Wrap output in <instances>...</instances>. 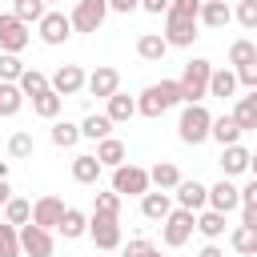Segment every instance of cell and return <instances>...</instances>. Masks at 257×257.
<instances>
[{
	"label": "cell",
	"instance_id": "1",
	"mask_svg": "<svg viewBox=\"0 0 257 257\" xmlns=\"http://www.w3.org/2000/svg\"><path fill=\"white\" fill-rule=\"evenodd\" d=\"M209 76H213V64L205 56H193L181 76H177V88H181V104H201L209 96Z\"/></svg>",
	"mask_w": 257,
	"mask_h": 257
},
{
	"label": "cell",
	"instance_id": "2",
	"mask_svg": "<svg viewBox=\"0 0 257 257\" xmlns=\"http://www.w3.org/2000/svg\"><path fill=\"white\" fill-rule=\"evenodd\" d=\"M173 104H181V88H177V80H157V84H149V88L137 96V116L157 120V116H165Z\"/></svg>",
	"mask_w": 257,
	"mask_h": 257
},
{
	"label": "cell",
	"instance_id": "3",
	"mask_svg": "<svg viewBox=\"0 0 257 257\" xmlns=\"http://www.w3.org/2000/svg\"><path fill=\"white\" fill-rule=\"evenodd\" d=\"M209 128H213V112L205 104H185L181 108V120H177V137L185 145H201L209 141Z\"/></svg>",
	"mask_w": 257,
	"mask_h": 257
},
{
	"label": "cell",
	"instance_id": "4",
	"mask_svg": "<svg viewBox=\"0 0 257 257\" xmlns=\"http://www.w3.org/2000/svg\"><path fill=\"white\" fill-rule=\"evenodd\" d=\"M193 233H197V213H189V209H173V213L161 221V241H165L169 249H181Z\"/></svg>",
	"mask_w": 257,
	"mask_h": 257
},
{
	"label": "cell",
	"instance_id": "5",
	"mask_svg": "<svg viewBox=\"0 0 257 257\" xmlns=\"http://www.w3.org/2000/svg\"><path fill=\"white\" fill-rule=\"evenodd\" d=\"M153 185H149V169H141V165H120V169H112V193H120V197H145Z\"/></svg>",
	"mask_w": 257,
	"mask_h": 257
},
{
	"label": "cell",
	"instance_id": "6",
	"mask_svg": "<svg viewBox=\"0 0 257 257\" xmlns=\"http://www.w3.org/2000/svg\"><path fill=\"white\" fill-rule=\"evenodd\" d=\"M108 16V0H76V8L68 12V24L72 32H100Z\"/></svg>",
	"mask_w": 257,
	"mask_h": 257
},
{
	"label": "cell",
	"instance_id": "7",
	"mask_svg": "<svg viewBox=\"0 0 257 257\" xmlns=\"http://www.w3.org/2000/svg\"><path fill=\"white\" fill-rule=\"evenodd\" d=\"M197 28H201V24H197L193 16L165 12V32H161V36H165V44H169V48H193V40L201 36Z\"/></svg>",
	"mask_w": 257,
	"mask_h": 257
},
{
	"label": "cell",
	"instance_id": "8",
	"mask_svg": "<svg viewBox=\"0 0 257 257\" xmlns=\"http://www.w3.org/2000/svg\"><path fill=\"white\" fill-rule=\"evenodd\" d=\"M88 237L96 241V249H120V245H124V233H120V217H104V213H92V217H88Z\"/></svg>",
	"mask_w": 257,
	"mask_h": 257
},
{
	"label": "cell",
	"instance_id": "9",
	"mask_svg": "<svg viewBox=\"0 0 257 257\" xmlns=\"http://www.w3.org/2000/svg\"><path fill=\"white\" fill-rule=\"evenodd\" d=\"M28 40H32L28 24H20L12 12H0V52H12V56H20V52L28 48Z\"/></svg>",
	"mask_w": 257,
	"mask_h": 257
},
{
	"label": "cell",
	"instance_id": "10",
	"mask_svg": "<svg viewBox=\"0 0 257 257\" xmlns=\"http://www.w3.org/2000/svg\"><path fill=\"white\" fill-rule=\"evenodd\" d=\"M52 249H56V241H52V233L48 229H40V225H20V253L24 257H52Z\"/></svg>",
	"mask_w": 257,
	"mask_h": 257
},
{
	"label": "cell",
	"instance_id": "11",
	"mask_svg": "<svg viewBox=\"0 0 257 257\" xmlns=\"http://www.w3.org/2000/svg\"><path fill=\"white\" fill-rule=\"evenodd\" d=\"M64 209H68V205H64L56 193H44V197H36V201H32V225H40V229H48V233H52V229L60 225Z\"/></svg>",
	"mask_w": 257,
	"mask_h": 257
},
{
	"label": "cell",
	"instance_id": "12",
	"mask_svg": "<svg viewBox=\"0 0 257 257\" xmlns=\"http://www.w3.org/2000/svg\"><path fill=\"white\" fill-rule=\"evenodd\" d=\"M36 36H40L48 48H56V44H64V40L72 36V24H68L64 12H44L40 24H36Z\"/></svg>",
	"mask_w": 257,
	"mask_h": 257
},
{
	"label": "cell",
	"instance_id": "13",
	"mask_svg": "<svg viewBox=\"0 0 257 257\" xmlns=\"http://www.w3.org/2000/svg\"><path fill=\"white\" fill-rule=\"evenodd\" d=\"M84 80H88V76H84L80 64H60V68L48 76V88H52L56 96H76V92L84 88Z\"/></svg>",
	"mask_w": 257,
	"mask_h": 257
},
{
	"label": "cell",
	"instance_id": "14",
	"mask_svg": "<svg viewBox=\"0 0 257 257\" xmlns=\"http://www.w3.org/2000/svg\"><path fill=\"white\" fill-rule=\"evenodd\" d=\"M173 201H177V209L201 213V209H209V185H201V181H181V185L173 189Z\"/></svg>",
	"mask_w": 257,
	"mask_h": 257
},
{
	"label": "cell",
	"instance_id": "15",
	"mask_svg": "<svg viewBox=\"0 0 257 257\" xmlns=\"http://www.w3.org/2000/svg\"><path fill=\"white\" fill-rule=\"evenodd\" d=\"M84 88L92 92V96H112V92H120V72L112 68V64H96L92 72H88V80H84Z\"/></svg>",
	"mask_w": 257,
	"mask_h": 257
},
{
	"label": "cell",
	"instance_id": "16",
	"mask_svg": "<svg viewBox=\"0 0 257 257\" xmlns=\"http://www.w3.org/2000/svg\"><path fill=\"white\" fill-rule=\"evenodd\" d=\"M209 209H217V213H233V209H241V189L233 185V181H217V185H209Z\"/></svg>",
	"mask_w": 257,
	"mask_h": 257
},
{
	"label": "cell",
	"instance_id": "17",
	"mask_svg": "<svg viewBox=\"0 0 257 257\" xmlns=\"http://www.w3.org/2000/svg\"><path fill=\"white\" fill-rule=\"evenodd\" d=\"M173 209H177V205H173V193H165V189H149V193L141 197V213H145L149 221H165Z\"/></svg>",
	"mask_w": 257,
	"mask_h": 257
},
{
	"label": "cell",
	"instance_id": "18",
	"mask_svg": "<svg viewBox=\"0 0 257 257\" xmlns=\"http://www.w3.org/2000/svg\"><path fill=\"white\" fill-rule=\"evenodd\" d=\"M100 173H104V165L96 161V153H80V157H72V181H76V185H96Z\"/></svg>",
	"mask_w": 257,
	"mask_h": 257
},
{
	"label": "cell",
	"instance_id": "19",
	"mask_svg": "<svg viewBox=\"0 0 257 257\" xmlns=\"http://www.w3.org/2000/svg\"><path fill=\"white\" fill-rule=\"evenodd\" d=\"M233 120H237V128L241 133H253L257 128V88L253 92H245V96H237V104H233V112H229Z\"/></svg>",
	"mask_w": 257,
	"mask_h": 257
},
{
	"label": "cell",
	"instance_id": "20",
	"mask_svg": "<svg viewBox=\"0 0 257 257\" xmlns=\"http://www.w3.org/2000/svg\"><path fill=\"white\" fill-rule=\"evenodd\" d=\"M229 20H233V8L225 0H205L197 12V24H205V28H225Z\"/></svg>",
	"mask_w": 257,
	"mask_h": 257
},
{
	"label": "cell",
	"instance_id": "21",
	"mask_svg": "<svg viewBox=\"0 0 257 257\" xmlns=\"http://www.w3.org/2000/svg\"><path fill=\"white\" fill-rule=\"evenodd\" d=\"M181 181H185V177H181V169H177L173 161H157V165L149 169V185H157V189H165V193H173Z\"/></svg>",
	"mask_w": 257,
	"mask_h": 257
},
{
	"label": "cell",
	"instance_id": "22",
	"mask_svg": "<svg viewBox=\"0 0 257 257\" xmlns=\"http://www.w3.org/2000/svg\"><path fill=\"white\" fill-rule=\"evenodd\" d=\"M56 233L64 237V241H76V237H88V217L80 213V209H64V217H60V225H56Z\"/></svg>",
	"mask_w": 257,
	"mask_h": 257
},
{
	"label": "cell",
	"instance_id": "23",
	"mask_svg": "<svg viewBox=\"0 0 257 257\" xmlns=\"http://www.w3.org/2000/svg\"><path fill=\"white\" fill-rule=\"evenodd\" d=\"M237 72L233 68H213V76H209V96H217V100H225V96H237Z\"/></svg>",
	"mask_w": 257,
	"mask_h": 257
},
{
	"label": "cell",
	"instance_id": "24",
	"mask_svg": "<svg viewBox=\"0 0 257 257\" xmlns=\"http://www.w3.org/2000/svg\"><path fill=\"white\" fill-rule=\"evenodd\" d=\"M104 116H108L112 124H124V120H133V116H137V96L112 92V96H108V108H104Z\"/></svg>",
	"mask_w": 257,
	"mask_h": 257
},
{
	"label": "cell",
	"instance_id": "25",
	"mask_svg": "<svg viewBox=\"0 0 257 257\" xmlns=\"http://www.w3.org/2000/svg\"><path fill=\"white\" fill-rule=\"evenodd\" d=\"M209 137L221 145V149H229V145H241V128H237V120L225 112V116H213V128H209Z\"/></svg>",
	"mask_w": 257,
	"mask_h": 257
},
{
	"label": "cell",
	"instance_id": "26",
	"mask_svg": "<svg viewBox=\"0 0 257 257\" xmlns=\"http://www.w3.org/2000/svg\"><path fill=\"white\" fill-rule=\"evenodd\" d=\"M124 141H116V137H104V141H96V161L104 165V169H120L124 165Z\"/></svg>",
	"mask_w": 257,
	"mask_h": 257
},
{
	"label": "cell",
	"instance_id": "27",
	"mask_svg": "<svg viewBox=\"0 0 257 257\" xmlns=\"http://www.w3.org/2000/svg\"><path fill=\"white\" fill-rule=\"evenodd\" d=\"M221 169H225V177H241V173H249V149H245V145H229V149H221Z\"/></svg>",
	"mask_w": 257,
	"mask_h": 257
},
{
	"label": "cell",
	"instance_id": "28",
	"mask_svg": "<svg viewBox=\"0 0 257 257\" xmlns=\"http://www.w3.org/2000/svg\"><path fill=\"white\" fill-rule=\"evenodd\" d=\"M165 52H169V44H165L161 32H141L137 36V56L141 60H165Z\"/></svg>",
	"mask_w": 257,
	"mask_h": 257
},
{
	"label": "cell",
	"instance_id": "29",
	"mask_svg": "<svg viewBox=\"0 0 257 257\" xmlns=\"http://www.w3.org/2000/svg\"><path fill=\"white\" fill-rule=\"evenodd\" d=\"M197 233H201L205 241L225 237V213H217V209H201V213H197Z\"/></svg>",
	"mask_w": 257,
	"mask_h": 257
},
{
	"label": "cell",
	"instance_id": "30",
	"mask_svg": "<svg viewBox=\"0 0 257 257\" xmlns=\"http://www.w3.org/2000/svg\"><path fill=\"white\" fill-rule=\"evenodd\" d=\"M80 137H88V141H104V137H112V120H108L104 112H88V116L80 120Z\"/></svg>",
	"mask_w": 257,
	"mask_h": 257
},
{
	"label": "cell",
	"instance_id": "31",
	"mask_svg": "<svg viewBox=\"0 0 257 257\" xmlns=\"http://www.w3.org/2000/svg\"><path fill=\"white\" fill-rule=\"evenodd\" d=\"M60 104H64V96H56L52 88H44L40 96H32V112L44 116V120H56L60 116Z\"/></svg>",
	"mask_w": 257,
	"mask_h": 257
},
{
	"label": "cell",
	"instance_id": "32",
	"mask_svg": "<svg viewBox=\"0 0 257 257\" xmlns=\"http://www.w3.org/2000/svg\"><path fill=\"white\" fill-rule=\"evenodd\" d=\"M44 12H48L44 0H12V16H16L20 24H40Z\"/></svg>",
	"mask_w": 257,
	"mask_h": 257
},
{
	"label": "cell",
	"instance_id": "33",
	"mask_svg": "<svg viewBox=\"0 0 257 257\" xmlns=\"http://www.w3.org/2000/svg\"><path fill=\"white\" fill-rule=\"evenodd\" d=\"M229 245H233V253H241V257H253V253H257V229H245V225H237V229L229 233Z\"/></svg>",
	"mask_w": 257,
	"mask_h": 257
},
{
	"label": "cell",
	"instance_id": "34",
	"mask_svg": "<svg viewBox=\"0 0 257 257\" xmlns=\"http://www.w3.org/2000/svg\"><path fill=\"white\" fill-rule=\"evenodd\" d=\"M20 108H24L20 84H4V80H0V116H16Z\"/></svg>",
	"mask_w": 257,
	"mask_h": 257
},
{
	"label": "cell",
	"instance_id": "35",
	"mask_svg": "<svg viewBox=\"0 0 257 257\" xmlns=\"http://www.w3.org/2000/svg\"><path fill=\"white\" fill-rule=\"evenodd\" d=\"M80 141V124H72V120H52V145L56 149H72Z\"/></svg>",
	"mask_w": 257,
	"mask_h": 257
},
{
	"label": "cell",
	"instance_id": "36",
	"mask_svg": "<svg viewBox=\"0 0 257 257\" xmlns=\"http://www.w3.org/2000/svg\"><path fill=\"white\" fill-rule=\"evenodd\" d=\"M4 221H8V225H16V229H20V225H28V221H32V201L12 197V201L4 205Z\"/></svg>",
	"mask_w": 257,
	"mask_h": 257
},
{
	"label": "cell",
	"instance_id": "37",
	"mask_svg": "<svg viewBox=\"0 0 257 257\" xmlns=\"http://www.w3.org/2000/svg\"><path fill=\"white\" fill-rule=\"evenodd\" d=\"M16 84H20V92H24V96H40V92L48 88V76H44L40 68H24Z\"/></svg>",
	"mask_w": 257,
	"mask_h": 257
},
{
	"label": "cell",
	"instance_id": "38",
	"mask_svg": "<svg viewBox=\"0 0 257 257\" xmlns=\"http://www.w3.org/2000/svg\"><path fill=\"white\" fill-rule=\"evenodd\" d=\"M0 257H20V229L0 221Z\"/></svg>",
	"mask_w": 257,
	"mask_h": 257
},
{
	"label": "cell",
	"instance_id": "39",
	"mask_svg": "<svg viewBox=\"0 0 257 257\" xmlns=\"http://www.w3.org/2000/svg\"><path fill=\"white\" fill-rule=\"evenodd\" d=\"M249 60H257V44H253V40H233V48H229V64L241 68V64H249Z\"/></svg>",
	"mask_w": 257,
	"mask_h": 257
},
{
	"label": "cell",
	"instance_id": "40",
	"mask_svg": "<svg viewBox=\"0 0 257 257\" xmlns=\"http://www.w3.org/2000/svg\"><path fill=\"white\" fill-rule=\"evenodd\" d=\"M20 72H24V60L12 56V52H0V80H4V84H16Z\"/></svg>",
	"mask_w": 257,
	"mask_h": 257
},
{
	"label": "cell",
	"instance_id": "41",
	"mask_svg": "<svg viewBox=\"0 0 257 257\" xmlns=\"http://www.w3.org/2000/svg\"><path fill=\"white\" fill-rule=\"evenodd\" d=\"M233 20L241 24V28H257V0H237V8H233Z\"/></svg>",
	"mask_w": 257,
	"mask_h": 257
},
{
	"label": "cell",
	"instance_id": "42",
	"mask_svg": "<svg viewBox=\"0 0 257 257\" xmlns=\"http://www.w3.org/2000/svg\"><path fill=\"white\" fill-rule=\"evenodd\" d=\"M32 149H36V145H32L28 133H12V137H8V157L24 161V157H32Z\"/></svg>",
	"mask_w": 257,
	"mask_h": 257
},
{
	"label": "cell",
	"instance_id": "43",
	"mask_svg": "<svg viewBox=\"0 0 257 257\" xmlns=\"http://www.w3.org/2000/svg\"><path fill=\"white\" fill-rule=\"evenodd\" d=\"M120 201H124V197H120V193H112V189H108V193H96V209H92V213L120 217Z\"/></svg>",
	"mask_w": 257,
	"mask_h": 257
},
{
	"label": "cell",
	"instance_id": "44",
	"mask_svg": "<svg viewBox=\"0 0 257 257\" xmlns=\"http://www.w3.org/2000/svg\"><path fill=\"white\" fill-rule=\"evenodd\" d=\"M124 257H161V249H157L149 237H133V241L124 245Z\"/></svg>",
	"mask_w": 257,
	"mask_h": 257
},
{
	"label": "cell",
	"instance_id": "45",
	"mask_svg": "<svg viewBox=\"0 0 257 257\" xmlns=\"http://www.w3.org/2000/svg\"><path fill=\"white\" fill-rule=\"evenodd\" d=\"M233 72H237V84H241L245 92L257 88V60H249V64H241V68H233Z\"/></svg>",
	"mask_w": 257,
	"mask_h": 257
},
{
	"label": "cell",
	"instance_id": "46",
	"mask_svg": "<svg viewBox=\"0 0 257 257\" xmlns=\"http://www.w3.org/2000/svg\"><path fill=\"white\" fill-rule=\"evenodd\" d=\"M169 12H177V16H193V20H197L201 0H173V4H169Z\"/></svg>",
	"mask_w": 257,
	"mask_h": 257
},
{
	"label": "cell",
	"instance_id": "47",
	"mask_svg": "<svg viewBox=\"0 0 257 257\" xmlns=\"http://www.w3.org/2000/svg\"><path fill=\"white\" fill-rule=\"evenodd\" d=\"M169 4H173V0H141V8H145L149 16H161V12H169Z\"/></svg>",
	"mask_w": 257,
	"mask_h": 257
},
{
	"label": "cell",
	"instance_id": "48",
	"mask_svg": "<svg viewBox=\"0 0 257 257\" xmlns=\"http://www.w3.org/2000/svg\"><path fill=\"white\" fill-rule=\"evenodd\" d=\"M241 225L245 229H257V205H241Z\"/></svg>",
	"mask_w": 257,
	"mask_h": 257
},
{
	"label": "cell",
	"instance_id": "49",
	"mask_svg": "<svg viewBox=\"0 0 257 257\" xmlns=\"http://www.w3.org/2000/svg\"><path fill=\"white\" fill-rule=\"evenodd\" d=\"M133 8H141V0H108V12H133Z\"/></svg>",
	"mask_w": 257,
	"mask_h": 257
},
{
	"label": "cell",
	"instance_id": "50",
	"mask_svg": "<svg viewBox=\"0 0 257 257\" xmlns=\"http://www.w3.org/2000/svg\"><path fill=\"white\" fill-rule=\"evenodd\" d=\"M241 205H257V177H253V181L241 189Z\"/></svg>",
	"mask_w": 257,
	"mask_h": 257
},
{
	"label": "cell",
	"instance_id": "51",
	"mask_svg": "<svg viewBox=\"0 0 257 257\" xmlns=\"http://www.w3.org/2000/svg\"><path fill=\"white\" fill-rule=\"evenodd\" d=\"M197 257H225V249H217V241H209V245H205Z\"/></svg>",
	"mask_w": 257,
	"mask_h": 257
},
{
	"label": "cell",
	"instance_id": "52",
	"mask_svg": "<svg viewBox=\"0 0 257 257\" xmlns=\"http://www.w3.org/2000/svg\"><path fill=\"white\" fill-rule=\"evenodd\" d=\"M8 201H12V185H8V181H0V209H4Z\"/></svg>",
	"mask_w": 257,
	"mask_h": 257
},
{
	"label": "cell",
	"instance_id": "53",
	"mask_svg": "<svg viewBox=\"0 0 257 257\" xmlns=\"http://www.w3.org/2000/svg\"><path fill=\"white\" fill-rule=\"evenodd\" d=\"M249 173L257 177V153H249Z\"/></svg>",
	"mask_w": 257,
	"mask_h": 257
},
{
	"label": "cell",
	"instance_id": "54",
	"mask_svg": "<svg viewBox=\"0 0 257 257\" xmlns=\"http://www.w3.org/2000/svg\"><path fill=\"white\" fill-rule=\"evenodd\" d=\"M0 181H8V161H0Z\"/></svg>",
	"mask_w": 257,
	"mask_h": 257
},
{
	"label": "cell",
	"instance_id": "55",
	"mask_svg": "<svg viewBox=\"0 0 257 257\" xmlns=\"http://www.w3.org/2000/svg\"><path fill=\"white\" fill-rule=\"evenodd\" d=\"M44 4H56V0H44Z\"/></svg>",
	"mask_w": 257,
	"mask_h": 257
},
{
	"label": "cell",
	"instance_id": "56",
	"mask_svg": "<svg viewBox=\"0 0 257 257\" xmlns=\"http://www.w3.org/2000/svg\"><path fill=\"white\" fill-rule=\"evenodd\" d=\"M201 4H205V0H201Z\"/></svg>",
	"mask_w": 257,
	"mask_h": 257
},
{
	"label": "cell",
	"instance_id": "57",
	"mask_svg": "<svg viewBox=\"0 0 257 257\" xmlns=\"http://www.w3.org/2000/svg\"><path fill=\"white\" fill-rule=\"evenodd\" d=\"M253 257H257V253H253Z\"/></svg>",
	"mask_w": 257,
	"mask_h": 257
}]
</instances>
